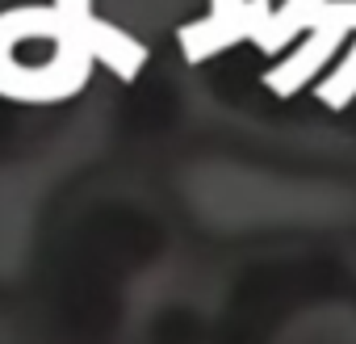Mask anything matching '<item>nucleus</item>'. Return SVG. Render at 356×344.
<instances>
[{"label":"nucleus","mask_w":356,"mask_h":344,"mask_svg":"<svg viewBox=\"0 0 356 344\" xmlns=\"http://www.w3.org/2000/svg\"><path fill=\"white\" fill-rule=\"evenodd\" d=\"M235 5H243V0H214V9H235Z\"/></svg>","instance_id":"4"},{"label":"nucleus","mask_w":356,"mask_h":344,"mask_svg":"<svg viewBox=\"0 0 356 344\" xmlns=\"http://www.w3.org/2000/svg\"><path fill=\"white\" fill-rule=\"evenodd\" d=\"M268 17H273L268 0H243V5H235V9H214L210 17H202V22L181 30V47H185V55L193 63H202L206 55L227 51L239 38H260Z\"/></svg>","instance_id":"1"},{"label":"nucleus","mask_w":356,"mask_h":344,"mask_svg":"<svg viewBox=\"0 0 356 344\" xmlns=\"http://www.w3.org/2000/svg\"><path fill=\"white\" fill-rule=\"evenodd\" d=\"M55 9H59L72 26H80V22L92 13V0H55Z\"/></svg>","instance_id":"3"},{"label":"nucleus","mask_w":356,"mask_h":344,"mask_svg":"<svg viewBox=\"0 0 356 344\" xmlns=\"http://www.w3.org/2000/svg\"><path fill=\"white\" fill-rule=\"evenodd\" d=\"M76 34H80V42L88 47V55L92 59H101L105 68H113L122 80H130L134 72H138V63H143V47L126 34V30H118V26H109V22H101V17H84L80 26H76Z\"/></svg>","instance_id":"2"}]
</instances>
